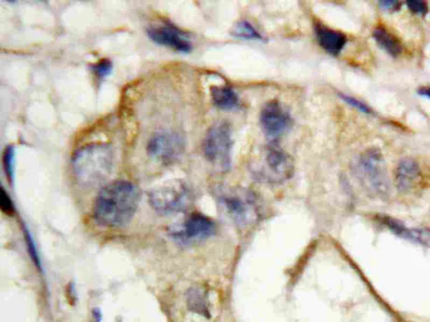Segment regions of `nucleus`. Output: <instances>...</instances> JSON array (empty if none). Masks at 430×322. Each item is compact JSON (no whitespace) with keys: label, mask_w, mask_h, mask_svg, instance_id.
Here are the masks:
<instances>
[{"label":"nucleus","mask_w":430,"mask_h":322,"mask_svg":"<svg viewBox=\"0 0 430 322\" xmlns=\"http://www.w3.org/2000/svg\"><path fill=\"white\" fill-rule=\"evenodd\" d=\"M141 200L137 186L125 180L110 182L101 191L93 205V218L98 225L109 228L125 226L134 217Z\"/></svg>","instance_id":"obj_1"},{"label":"nucleus","mask_w":430,"mask_h":322,"mask_svg":"<svg viewBox=\"0 0 430 322\" xmlns=\"http://www.w3.org/2000/svg\"><path fill=\"white\" fill-rule=\"evenodd\" d=\"M114 166V150L107 143L81 147L72 157V171L79 185L93 188L109 177Z\"/></svg>","instance_id":"obj_2"},{"label":"nucleus","mask_w":430,"mask_h":322,"mask_svg":"<svg viewBox=\"0 0 430 322\" xmlns=\"http://www.w3.org/2000/svg\"><path fill=\"white\" fill-rule=\"evenodd\" d=\"M356 173L362 185L371 194L378 197L388 196L390 182L385 158L379 149L371 148L360 155L356 164Z\"/></svg>","instance_id":"obj_3"},{"label":"nucleus","mask_w":430,"mask_h":322,"mask_svg":"<svg viewBox=\"0 0 430 322\" xmlns=\"http://www.w3.org/2000/svg\"><path fill=\"white\" fill-rule=\"evenodd\" d=\"M232 130L229 123L218 122L209 129L204 138L202 150L209 164L221 170L231 167L232 155Z\"/></svg>","instance_id":"obj_4"},{"label":"nucleus","mask_w":430,"mask_h":322,"mask_svg":"<svg viewBox=\"0 0 430 322\" xmlns=\"http://www.w3.org/2000/svg\"><path fill=\"white\" fill-rule=\"evenodd\" d=\"M192 202V193L182 182H170L150 194V203L158 214H176L184 212Z\"/></svg>","instance_id":"obj_5"},{"label":"nucleus","mask_w":430,"mask_h":322,"mask_svg":"<svg viewBox=\"0 0 430 322\" xmlns=\"http://www.w3.org/2000/svg\"><path fill=\"white\" fill-rule=\"evenodd\" d=\"M185 148V141L178 132L163 130L156 132L147 142V153L152 160L170 164L178 160Z\"/></svg>","instance_id":"obj_6"},{"label":"nucleus","mask_w":430,"mask_h":322,"mask_svg":"<svg viewBox=\"0 0 430 322\" xmlns=\"http://www.w3.org/2000/svg\"><path fill=\"white\" fill-rule=\"evenodd\" d=\"M215 233V224L211 218L200 213H194L170 230V236L181 244L209 239Z\"/></svg>","instance_id":"obj_7"},{"label":"nucleus","mask_w":430,"mask_h":322,"mask_svg":"<svg viewBox=\"0 0 430 322\" xmlns=\"http://www.w3.org/2000/svg\"><path fill=\"white\" fill-rule=\"evenodd\" d=\"M224 211L240 226L250 225L258 216L257 206L249 193L227 191L218 197Z\"/></svg>","instance_id":"obj_8"},{"label":"nucleus","mask_w":430,"mask_h":322,"mask_svg":"<svg viewBox=\"0 0 430 322\" xmlns=\"http://www.w3.org/2000/svg\"><path fill=\"white\" fill-rule=\"evenodd\" d=\"M147 34L152 42L178 53H190L193 48L188 34L170 23L154 25L147 30Z\"/></svg>","instance_id":"obj_9"},{"label":"nucleus","mask_w":430,"mask_h":322,"mask_svg":"<svg viewBox=\"0 0 430 322\" xmlns=\"http://www.w3.org/2000/svg\"><path fill=\"white\" fill-rule=\"evenodd\" d=\"M266 175L269 182H284L293 177L295 164L285 150L277 146H269L265 153Z\"/></svg>","instance_id":"obj_10"},{"label":"nucleus","mask_w":430,"mask_h":322,"mask_svg":"<svg viewBox=\"0 0 430 322\" xmlns=\"http://www.w3.org/2000/svg\"><path fill=\"white\" fill-rule=\"evenodd\" d=\"M293 120L289 112L278 101L267 103L260 114V125L269 137L276 138L286 132Z\"/></svg>","instance_id":"obj_11"},{"label":"nucleus","mask_w":430,"mask_h":322,"mask_svg":"<svg viewBox=\"0 0 430 322\" xmlns=\"http://www.w3.org/2000/svg\"><path fill=\"white\" fill-rule=\"evenodd\" d=\"M380 221L396 235L417 243V244L422 245V246L430 248V230L428 228L408 227L402 222L398 221L396 218L390 217V216H385V215L380 217Z\"/></svg>","instance_id":"obj_12"},{"label":"nucleus","mask_w":430,"mask_h":322,"mask_svg":"<svg viewBox=\"0 0 430 322\" xmlns=\"http://www.w3.org/2000/svg\"><path fill=\"white\" fill-rule=\"evenodd\" d=\"M421 178V168L412 158H405L396 169V184L401 191H409L418 184Z\"/></svg>","instance_id":"obj_13"},{"label":"nucleus","mask_w":430,"mask_h":322,"mask_svg":"<svg viewBox=\"0 0 430 322\" xmlns=\"http://www.w3.org/2000/svg\"><path fill=\"white\" fill-rule=\"evenodd\" d=\"M315 34L320 47L331 55H338L347 46V37L338 30L324 25H315Z\"/></svg>","instance_id":"obj_14"},{"label":"nucleus","mask_w":430,"mask_h":322,"mask_svg":"<svg viewBox=\"0 0 430 322\" xmlns=\"http://www.w3.org/2000/svg\"><path fill=\"white\" fill-rule=\"evenodd\" d=\"M211 98L213 105L224 111H232L239 109L240 98L236 91L227 85L213 87L211 89Z\"/></svg>","instance_id":"obj_15"},{"label":"nucleus","mask_w":430,"mask_h":322,"mask_svg":"<svg viewBox=\"0 0 430 322\" xmlns=\"http://www.w3.org/2000/svg\"><path fill=\"white\" fill-rule=\"evenodd\" d=\"M373 39L376 44L390 56L398 57L402 54L403 47L400 41L385 27L378 26L374 28Z\"/></svg>","instance_id":"obj_16"},{"label":"nucleus","mask_w":430,"mask_h":322,"mask_svg":"<svg viewBox=\"0 0 430 322\" xmlns=\"http://www.w3.org/2000/svg\"><path fill=\"white\" fill-rule=\"evenodd\" d=\"M233 35L248 41H263V36L248 21H241L233 30Z\"/></svg>","instance_id":"obj_17"},{"label":"nucleus","mask_w":430,"mask_h":322,"mask_svg":"<svg viewBox=\"0 0 430 322\" xmlns=\"http://www.w3.org/2000/svg\"><path fill=\"white\" fill-rule=\"evenodd\" d=\"M188 307L191 310L202 314H207V302H206V297L202 290L192 289L187 295Z\"/></svg>","instance_id":"obj_18"},{"label":"nucleus","mask_w":430,"mask_h":322,"mask_svg":"<svg viewBox=\"0 0 430 322\" xmlns=\"http://www.w3.org/2000/svg\"><path fill=\"white\" fill-rule=\"evenodd\" d=\"M3 166L7 178L12 182L14 173H15V149H14V147L8 146L3 151Z\"/></svg>","instance_id":"obj_19"},{"label":"nucleus","mask_w":430,"mask_h":322,"mask_svg":"<svg viewBox=\"0 0 430 322\" xmlns=\"http://www.w3.org/2000/svg\"><path fill=\"white\" fill-rule=\"evenodd\" d=\"M93 73L96 75L99 80H103L107 78L108 75L110 74L112 71V63L109 60L99 61L96 64L92 65L91 67Z\"/></svg>","instance_id":"obj_20"},{"label":"nucleus","mask_w":430,"mask_h":322,"mask_svg":"<svg viewBox=\"0 0 430 322\" xmlns=\"http://www.w3.org/2000/svg\"><path fill=\"white\" fill-rule=\"evenodd\" d=\"M340 98H342L344 102H347V105H351V107H356V110L361 111L363 114H373L372 109H371L369 105H365V102H362L361 100H358V98L347 96V94H343V93H340Z\"/></svg>","instance_id":"obj_21"},{"label":"nucleus","mask_w":430,"mask_h":322,"mask_svg":"<svg viewBox=\"0 0 430 322\" xmlns=\"http://www.w3.org/2000/svg\"><path fill=\"white\" fill-rule=\"evenodd\" d=\"M0 208L3 211V213L12 216L15 212V207H14V203L10 200V196L7 194L6 191L1 188V195H0Z\"/></svg>","instance_id":"obj_22"},{"label":"nucleus","mask_w":430,"mask_h":322,"mask_svg":"<svg viewBox=\"0 0 430 322\" xmlns=\"http://www.w3.org/2000/svg\"><path fill=\"white\" fill-rule=\"evenodd\" d=\"M406 5L410 12L417 14V15L424 16L429 10L427 3H424V1L410 0V1H407Z\"/></svg>","instance_id":"obj_23"},{"label":"nucleus","mask_w":430,"mask_h":322,"mask_svg":"<svg viewBox=\"0 0 430 322\" xmlns=\"http://www.w3.org/2000/svg\"><path fill=\"white\" fill-rule=\"evenodd\" d=\"M401 5L402 3H399V1H381L380 3L381 8L385 9L387 12H397L400 9Z\"/></svg>","instance_id":"obj_24"},{"label":"nucleus","mask_w":430,"mask_h":322,"mask_svg":"<svg viewBox=\"0 0 430 322\" xmlns=\"http://www.w3.org/2000/svg\"><path fill=\"white\" fill-rule=\"evenodd\" d=\"M419 96H424V98H429L430 100V87H422L418 89Z\"/></svg>","instance_id":"obj_25"}]
</instances>
